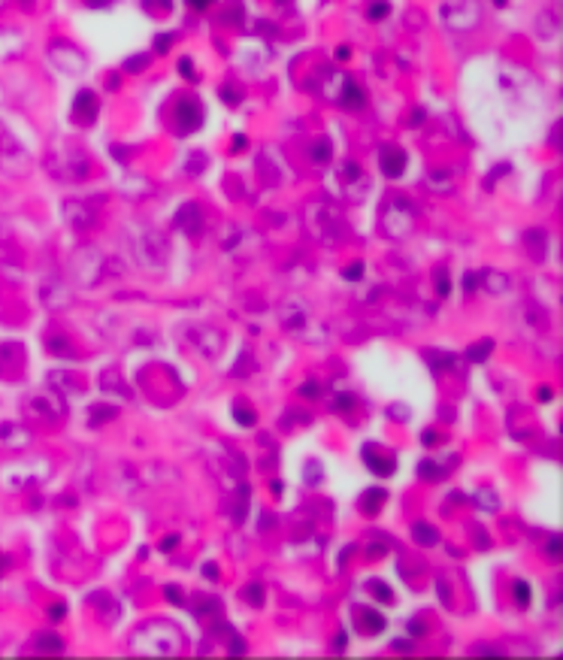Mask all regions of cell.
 <instances>
[{"instance_id": "cell-3", "label": "cell", "mask_w": 563, "mask_h": 660, "mask_svg": "<svg viewBox=\"0 0 563 660\" xmlns=\"http://www.w3.org/2000/svg\"><path fill=\"white\" fill-rule=\"evenodd\" d=\"M345 100H351V107H360V91L358 88H354V85H349V88H345Z\"/></svg>"}, {"instance_id": "cell-2", "label": "cell", "mask_w": 563, "mask_h": 660, "mask_svg": "<svg viewBox=\"0 0 563 660\" xmlns=\"http://www.w3.org/2000/svg\"><path fill=\"white\" fill-rule=\"evenodd\" d=\"M176 118H185V130H191V127H197V121H200V112H197L194 103H188V100H185V103L179 107Z\"/></svg>"}, {"instance_id": "cell-1", "label": "cell", "mask_w": 563, "mask_h": 660, "mask_svg": "<svg viewBox=\"0 0 563 660\" xmlns=\"http://www.w3.org/2000/svg\"><path fill=\"white\" fill-rule=\"evenodd\" d=\"M406 167V155L400 149H385L382 152V170L388 173V176H400Z\"/></svg>"}, {"instance_id": "cell-4", "label": "cell", "mask_w": 563, "mask_h": 660, "mask_svg": "<svg viewBox=\"0 0 563 660\" xmlns=\"http://www.w3.org/2000/svg\"><path fill=\"white\" fill-rule=\"evenodd\" d=\"M188 3H191V6H194V10H206V6H209V3H212V0H188Z\"/></svg>"}]
</instances>
